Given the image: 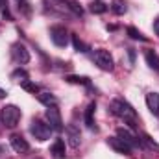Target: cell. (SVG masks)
Segmentation results:
<instances>
[{
	"label": "cell",
	"mask_w": 159,
	"mask_h": 159,
	"mask_svg": "<svg viewBox=\"0 0 159 159\" xmlns=\"http://www.w3.org/2000/svg\"><path fill=\"white\" fill-rule=\"evenodd\" d=\"M111 111L122 119L124 122H128L131 128H135L137 124H139V117H137V111L131 107V104H128L126 100H122V98H115L113 102H111Z\"/></svg>",
	"instance_id": "obj_1"
},
{
	"label": "cell",
	"mask_w": 159,
	"mask_h": 159,
	"mask_svg": "<svg viewBox=\"0 0 159 159\" xmlns=\"http://www.w3.org/2000/svg\"><path fill=\"white\" fill-rule=\"evenodd\" d=\"M20 117H22V113H20V109H19L17 106L7 104V106H4V107H2L0 119H2V124H4L6 128H15V126L19 124Z\"/></svg>",
	"instance_id": "obj_2"
},
{
	"label": "cell",
	"mask_w": 159,
	"mask_h": 159,
	"mask_svg": "<svg viewBox=\"0 0 159 159\" xmlns=\"http://www.w3.org/2000/svg\"><path fill=\"white\" fill-rule=\"evenodd\" d=\"M30 131H32V135H34L37 141H48L54 129L50 128V124H46V122H43V120L35 119V120H32Z\"/></svg>",
	"instance_id": "obj_3"
},
{
	"label": "cell",
	"mask_w": 159,
	"mask_h": 159,
	"mask_svg": "<svg viewBox=\"0 0 159 159\" xmlns=\"http://www.w3.org/2000/svg\"><path fill=\"white\" fill-rule=\"evenodd\" d=\"M93 59H94V63L98 65V69H102V70H107V72H109V70H113V67H115V61H113L111 54H109L107 50H104V48L94 50Z\"/></svg>",
	"instance_id": "obj_4"
},
{
	"label": "cell",
	"mask_w": 159,
	"mask_h": 159,
	"mask_svg": "<svg viewBox=\"0 0 159 159\" xmlns=\"http://www.w3.org/2000/svg\"><path fill=\"white\" fill-rule=\"evenodd\" d=\"M46 120L50 124V128L54 131H61L63 129V119H61V113L57 109V106H52L46 109Z\"/></svg>",
	"instance_id": "obj_5"
},
{
	"label": "cell",
	"mask_w": 159,
	"mask_h": 159,
	"mask_svg": "<svg viewBox=\"0 0 159 159\" xmlns=\"http://www.w3.org/2000/svg\"><path fill=\"white\" fill-rule=\"evenodd\" d=\"M50 37L56 46H67V43H69V34L63 26H54L50 30Z\"/></svg>",
	"instance_id": "obj_6"
},
{
	"label": "cell",
	"mask_w": 159,
	"mask_h": 159,
	"mask_svg": "<svg viewBox=\"0 0 159 159\" xmlns=\"http://www.w3.org/2000/svg\"><path fill=\"white\" fill-rule=\"evenodd\" d=\"M117 137H119L120 141H124L129 148H137V146H141L139 137H135L128 128H119V129H117Z\"/></svg>",
	"instance_id": "obj_7"
},
{
	"label": "cell",
	"mask_w": 159,
	"mask_h": 159,
	"mask_svg": "<svg viewBox=\"0 0 159 159\" xmlns=\"http://www.w3.org/2000/svg\"><path fill=\"white\" fill-rule=\"evenodd\" d=\"M9 144H11V148H13L17 154H24V152L30 150L28 141H26L22 135H19V133H13V135L9 137Z\"/></svg>",
	"instance_id": "obj_8"
},
{
	"label": "cell",
	"mask_w": 159,
	"mask_h": 159,
	"mask_svg": "<svg viewBox=\"0 0 159 159\" xmlns=\"http://www.w3.org/2000/svg\"><path fill=\"white\" fill-rule=\"evenodd\" d=\"M11 52H13V57L19 61V63H28L30 61V52L26 50V46L24 44H20V43H15L13 46H11Z\"/></svg>",
	"instance_id": "obj_9"
},
{
	"label": "cell",
	"mask_w": 159,
	"mask_h": 159,
	"mask_svg": "<svg viewBox=\"0 0 159 159\" xmlns=\"http://www.w3.org/2000/svg\"><path fill=\"white\" fill-rule=\"evenodd\" d=\"M67 139H69V144L72 148H78L80 143H81V135H80V129L74 124H69L67 126Z\"/></svg>",
	"instance_id": "obj_10"
},
{
	"label": "cell",
	"mask_w": 159,
	"mask_h": 159,
	"mask_svg": "<svg viewBox=\"0 0 159 159\" xmlns=\"http://www.w3.org/2000/svg\"><path fill=\"white\" fill-rule=\"evenodd\" d=\"M146 106H148L150 113L159 119V93H148L146 94Z\"/></svg>",
	"instance_id": "obj_11"
},
{
	"label": "cell",
	"mask_w": 159,
	"mask_h": 159,
	"mask_svg": "<svg viewBox=\"0 0 159 159\" xmlns=\"http://www.w3.org/2000/svg\"><path fill=\"white\" fill-rule=\"evenodd\" d=\"M107 144H109L115 152H119V154H129V152H131V148H129L124 141H120L119 137H109V139H107Z\"/></svg>",
	"instance_id": "obj_12"
},
{
	"label": "cell",
	"mask_w": 159,
	"mask_h": 159,
	"mask_svg": "<svg viewBox=\"0 0 159 159\" xmlns=\"http://www.w3.org/2000/svg\"><path fill=\"white\" fill-rule=\"evenodd\" d=\"M50 154H52L56 159L65 157V154H67V150H65V141H63V139H56L54 144L50 146Z\"/></svg>",
	"instance_id": "obj_13"
},
{
	"label": "cell",
	"mask_w": 159,
	"mask_h": 159,
	"mask_svg": "<svg viewBox=\"0 0 159 159\" xmlns=\"http://www.w3.org/2000/svg\"><path fill=\"white\" fill-rule=\"evenodd\" d=\"M37 98H39L41 104H43V106H46V107L57 106V98H56L52 93H39V94H37Z\"/></svg>",
	"instance_id": "obj_14"
},
{
	"label": "cell",
	"mask_w": 159,
	"mask_h": 159,
	"mask_svg": "<svg viewBox=\"0 0 159 159\" xmlns=\"http://www.w3.org/2000/svg\"><path fill=\"white\" fill-rule=\"evenodd\" d=\"M94 109H96V104H94V102H91V104L87 106V109H85L83 120H85L87 128H93V126H94Z\"/></svg>",
	"instance_id": "obj_15"
},
{
	"label": "cell",
	"mask_w": 159,
	"mask_h": 159,
	"mask_svg": "<svg viewBox=\"0 0 159 159\" xmlns=\"http://www.w3.org/2000/svg\"><path fill=\"white\" fill-rule=\"evenodd\" d=\"M144 57H146V63H148V67L159 72V56H157V54H156L154 50H148Z\"/></svg>",
	"instance_id": "obj_16"
},
{
	"label": "cell",
	"mask_w": 159,
	"mask_h": 159,
	"mask_svg": "<svg viewBox=\"0 0 159 159\" xmlns=\"http://www.w3.org/2000/svg\"><path fill=\"white\" fill-rule=\"evenodd\" d=\"M111 11H113L115 15H124V13L128 11V6H126L124 0H113V2H111Z\"/></svg>",
	"instance_id": "obj_17"
},
{
	"label": "cell",
	"mask_w": 159,
	"mask_h": 159,
	"mask_svg": "<svg viewBox=\"0 0 159 159\" xmlns=\"http://www.w3.org/2000/svg\"><path fill=\"white\" fill-rule=\"evenodd\" d=\"M139 141H141V144H144L146 148H150V150H157V152H159V144L156 143V141H154V139H152V137H150V135L143 133Z\"/></svg>",
	"instance_id": "obj_18"
},
{
	"label": "cell",
	"mask_w": 159,
	"mask_h": 159,
	"mask_svg": "<svg viewBox=\"0 0 159 159\" xmlns=\"http://www.w3.org/2000/svg\"><path fill=\"white\" fill-rule=\"evenodd\" d=\"M89 9H91L93 13H96V15H102V13L107 11V4H104L102 0H94V2L89 6Z\"/></svg>",
	"instance_id": "obj_19"
},
{
	"label": "cell",
	"mask_w": 159,
	"mask_h": 159,
	"mask_svg": "<svg viewBox=\"0 0 159 159\" xmlns=\"http://www.w3.org/2000/svg\"><path fill=\"white\" fill-rule=\"evenodd\" d=\"M126 32H128V35H129L131 39H135V41H143V43H146V41H148L143 34H141V32H139V30H137V28H133V26H129Z\"/></svg>",
	"instance_id": "obj_20"
},
{
	"label": "cell",
	"mask_w": 159,
	"mask_h": 159,
	"mask_svg": "<svg viewBox=\"0 0 159 159\" xmlns=\"http://www.w3.org/2000/svg\"><path fill=\"white\" fill-rule=\"evenodd\" d=\"M20 87H22L24 91H28V93H34V94L39 91V87H37L34 81H30V80H22V81H20Z\"/></svg>",
	"instance_id": "obj_21"
},
{
	"label": "cell",
	"mask_w": 159,
	"mask_h": 159,
	"mask_svg": "<svg viewBox=\"0 0 159 159\" xmlns=\"http://www.w3.org/2000/svg\"><path fill=\"white\" fill-rule=\"evenodd\" d=\"M72 44H74V48H76L78 52H87V50H89V44H85L78 35H72Z\"/></svg>",
	"instance_id": "obj_22"
},
{
	"label": "cell",
	"mask_w": 159,
	"mask_h": 159,
	"mask_svg": "<svg viewBox=\"0 0 159 159\" xmlns=\"http://www.w3.org/2000/svg\"><path fill=\"white\" fill-rule=\"evenodd\" d=\"M67 81L69 83H78V85H89V78H85V76H67Z\"/></svg>",
	"instance_id": "obj_23"
},
{
	"label": "cell",
	"mask_w": 159,
	"mask_h": 159,
	"mask_svg": "<svg viewBox=\"0 0 159 159\" xmlns=\"http://www.w3.org/2000/svg\"><path fill=\"white\" fill-rule=\"evenodd\" d=\"M67 4H69L67 7H69V9H70V11H72L74 15H78V17H81V15H83V9H81V6H80L78 2L70 0V2H67Z\"/></svg>",
	"instance_id": "obj_24"
},
{
	"label": "cell",
	"mask_w": 159,
	"mask_h": 159,
	"mask_svg": "<svg viewBox=\"0 0 159 159\" xmlns=\"http://www.w3.org/2000/svg\"><path fill=\"white\" fill-rule=\"evenodd\" d=\"M17 4H19V9L22 7V9L28 13V0H17Z\"/></svg>",
	"instance_id": "obj_25"
},
{
	"label": "cell",
	"mask_w": 159,
	"mask_h": 159,
	"mask_svg": "<svg viewBox=\"0 0 159 159\" xmlns=\"http://www.w3.org/2000/svg\"><path fill=\"white\" fill-rule=\"evenodd\" d=\"M154 32H156V35L159 37V17H156V20H154Z\"/></svg>",
	"instance_id": "obj_26"
},
{
	"label": "cell",
	"mask_w": 159,
	"mask_h": 159,
	"mask_svg": "<svg viewBox=\"0 0 159 159\" xmlns=\"http://www.w3.org/2000/svg\"><path fill=\"white\" fill-rule=\"evenodd\" d=\"M7 96V91H4L2 87H0V98H6Z\"/></svg>",
	"instance_id": "obj_27"
},
{
	"label": "cell",
	"mask_w": 159,
	"mask_h": 159,
	"mask_svg": "<svg viewBox=\"0 0 159 159\" xmlns=\"http://www.w3.org/2000/svg\"><path fill=\"white\" fill-rule=\"evenodd\" d=\"M7 6V0H0V9H4Z\"/></svg>",
	"instance_id": "obj_28"
},
{
	"label": "cell",
	"mask_w": 159,
	"mask_h": 159,
	"mask_svg": "<svg viewBox=\"0 0 159 159\" xmlns=\"http://www.w3.org/2000/svg\"><path fill=\"white\" fill-rule=\"evenodd\" d=\"M4 156V146H0V157Z\"/></svg>",
	"instance_id": "obj_29"
},
{
	"label": "cell",
	"mask_w": 159,
	"mask_h": 159,
	"mask_svg": "<svg viewBox=\"0 0 159 159\" xmlns=\"http://www.w3.org/2000/svg\"><path fill=\"white\" fill-rule=\"evenodd\" d=\"M0 120H2V119H0Z\"/></svg>",
	"instance_id": "obj_30"
}]
</instances>
